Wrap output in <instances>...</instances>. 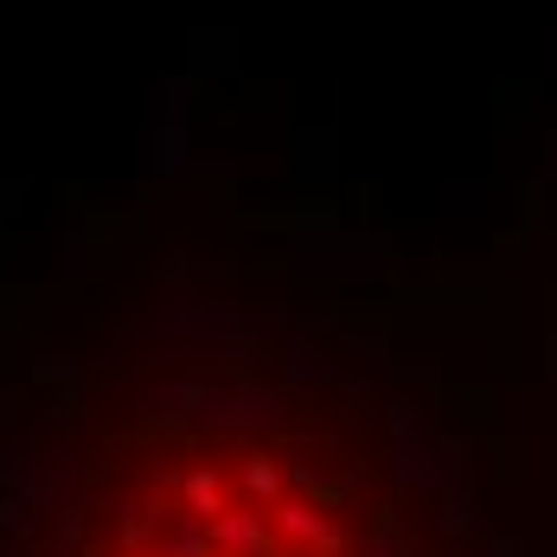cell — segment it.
<instances>
[{
  "label": "cell",
  "instance_id": "cell-1",
  "mask_svg": "<svg viewBox=\"0 0 557 557\" xmlns=\"http://www.w3.org/2000/svg\"><path fill=\"white\" fill-rule=\"evenodd\" d=\"M52 557H448L436 519L359 417H161L103 455Z\"/></svg>",
  "mask_w": 557,
  "mask_h": 557
}]
</instances>
